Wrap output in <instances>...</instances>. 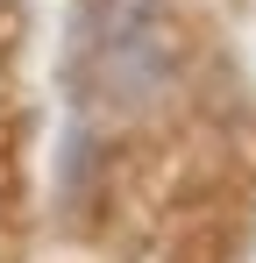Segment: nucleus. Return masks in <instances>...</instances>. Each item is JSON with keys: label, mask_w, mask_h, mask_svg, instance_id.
<instances>
[{"label": "nucleus", "mask_w": 256, "mask_h": 263, "mask_svg": "<svg viewBox=\"0 0 256 263\" xmlns=\"http://www.w3.org/2000/svg\"><path fill=\"white\" fill-rule=\"evenodd\" d=\"M93 57H100V86L114 92V100H150V92L171 79V64H178L171 29L157 14H121V29L93 50Z\"/></svg>", "instance_id": "obj_1"}]
</instances>
